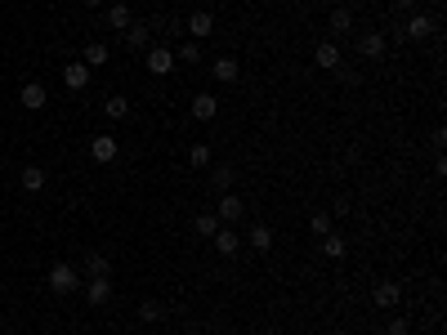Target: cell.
Masks as SVG:
<instances>
[{
	"mask_svg": "<svg viewBox=\"0 0 447 335\" xmlns=\"http://www.w3.org/2000/svg\"><path fill=\"white\" fill-rule=\"evenodd\" d=\"M86 5H90V9H98V5H108V0H86Z\"/></svg>",
	"mask_w": 447,
	"mask_h": 335,
	"instance_id": "34",
	"label": "cell"
},
{
	"mask_svg": "<svg viewBox=\"0 0 447 335\" xmlns=\"http://www.w3.org/2000/svg\"><path fill=\"white\" fill-rule=\"evenodd\" d=\"M76 287H81V273L72 264H54V268H49V291H54V295H72Z\"/></svg>",
	"mask_w": 447,
	"mask_h": 335,
	"instance_id": "1",
	"label": "cell"
},
{
	"mask_svg": "<svg viewBox=\"0 0 447 335\" xmlns=\"http://www.w3.org/2000/svg\"><path fill=\"white\" fill-rule=\"evenodd\" d=\"M215 112H220V98H215V94H197L192 98V116H197V121H210Z\"/></svg>",
	"mask_w": 447,
	"mask_h": 335,
	"instance_id": "19",
	"label": "cell"
},
{
	"mask_svg": "<svg viewBox=\"0 0 447 335\" xmlns=\"http://www.w3.org/2000/svg\"><path fill=\"white\" fill-rule=\"evenodd\" d=\"M175 58H184V63H202V45H197V41H184V49H179Z\"/></svg>",
	"mask_w": 447,
	"mask_h": 335,
	"instance_id": "30",
	"label": "cell"
},
{
	"mask_svg": "<svg viewBox=\"0 0 447 335\" xmlns=\"http://www.w3.org/2000/svg\"><path fill=\"white\" fill-rule=\"evenodd\" d=\"M336 76H340V81H344V86H358V72H349V67H344V63H340V67H336Z\"/></svg>",
	"mask_w": 447,
	"mask_h": 335,
	"instance_id": "31",
	"label": "cell"
},
{
	"mask_svg": "<svg viewBox=\"0 0 447 335\" xmlns=\"http://www.w3.org/2000/svg\"><path fill=\"white\" fill-rule=\"evenodd\" d=\"M349 27H354V14L349 9H331V31H336V36H344Z\"/></svg>",
	"mask_w": 447,
	"mask_h": 335,
	"instance_id": "25",
	"label": "cell"
},
{
	"mask_svg": "<svg viewBox=\"0 0 447 335\" xmlns=\"http://www.w3.org/2000/svg\"><path fill=\"white\" fill-rule=\"evenodd\" d=\"M130 23H135V19H130V5H108V27H117V31H125Z\"/></svg>",
	"mask_w": 447,
	"mask_h": 335,
	"instance_id": "22",
	"label": "cell"
},
{
	"mask_svg": "<svg viewBox=\"0 0 447 335\" xmlns=\"http://www.w3.org/2000/svg\"><path fill=\"white\" fill-rule=\"evenodd\" d=\"M192 228H197V237H215V232H220L224 224H220V215H215V210H202V215H197V220H192Z\"/></svg>",
	"mask_w": 447,
	"mask_h": 335,
	"instance_id": "17",
	"label": "cell"
},
{
	"mask_svg": "<svg viewBox=\"0 0 447 335\" xmlns=\"http://www.w3.org/2000/svg\"><path fill=\"white\" fill-rule=\"evenodd\" d=\"M86 268H90V277H108V273H112V264H108L103 255H90V259H86Z\"/></svg>",
	"mask_w": 447,
	"mask_h": 335,
	"instance_id": "29",
	"label": "cell"
},
{
	"mask_svg": "<svg viewBox=\"0 0 447 335\" xmlns=\"http://www.w3.org/2000/svg\"><path fill=\"white\" fill-rule=\"evenodd\" d=\"M19 183H23V192H27V197H36V192L45 188V170H41V165H27V170L19 175Z\"/></svg>",
	"mask_w": 447,
	"mask_h": 335,
	"instance_id": "18",
	"label": "cell"
},
{
	"mask_svg": "<svg viewBox=\"0 0 447 335\" xmlns=\"http://www.w3.org/2000/svg\"><path fill=\"white\" fill-rule=\"evenodd\" d=\"M210 242H215V250H220V255H237V250H242V237H237V228H233V224H224Z\"/></svg>",
	"mask_w": 447,
	"mask_h": 335,
	"instance_id": "10",
	"label": "cell"
},
{
	"mask_svg": "<svg viewBox=\"0 0 447 335\" xmlns=\"http://www.w3.org/2000/svg\"><path fill=\"white\" fill-rule=\"evenodd\" d=\"M148 36H153V27H148V23H130V27L121 31V41H125L130 54H135V49H148Z\"/></svg>",
	"mask_w": 447,
	"mask_h": 335,
	"instance_id": "13",
	"label": "cell"
},
{
	"mask_svg": "<svg viewBox=\"0 0 447 335\" xmlns=\"http://www.w3.org/2000/svg\"><path fill=\"white\" fill-rule=\"evenodd\" d=\"M309 232H313V237H327V232H331V215H327V210H313Z\"/></svg>",
	"mask_w": 447,
	"mask_h": 335,
	"instance_id": "26",
	"label": "cell"
},
{
	"mask_svg": "<svg viewBox=\"0 0 447 335\" xmlns=\"http://www.w3.org/2000/svg\"><path fill=\"white\" fill-rule=\"evenodd\" d=\"M429 31H434V19H429V14H411V19L403 23V36L407 41H425Z\"/></svg>",
	"mask_w": 447,
	"mask_h": 335,
	"instance_id": "11",
	"label": "cell"
},
{
	"mask_svg": "<svg viewBox=\"0 0 447 335\" xmlns=\"http://www.w3.org/2000/svg\"><path fill=\"white\" fill-rule=\"evenodd\" d=\"M389 335H407V322H403V317H394V322H389Z\"/></svg>",
	"mask_w": 447,
	"mask_h": 335,
	"instance_id": "32",
	"label": "cell"
},
{
	"mask_svg": "<svg viewBox=\"0 0 447 335\" xmlns=\"http://www.w3.org/2000/svg\"><path fill=\"white\" fill-rule=\"evenodd\" d=\"M242 210H246V206H242V197H237V192H224V197H220V206H215L220 224H237V220H242Z\"/></svg>",
	"mask_w": 447,
	"mask_h": 335,
	"instance_id": "8",
	"label": "cell"
},
{
	"mask_svg": "<svg viewBox=\"0 0 447 335\" xmlns=\"http://www.w3.org/2000/svg\"><path fill=\"white\" fill-rule=\"evenodd\" d=\"M86 299H90L94 309H103L108 299H112V282H108V277H90V282H86Z\"/></svg>",
	"mask_w": 447,
	"mask_h": 335,
	"instance_id": "14",
	"label": "cell"
},
{
	"mask_svg": "<svg viewBox=\"0 0 447 335\" xmlns=\"http://www.w3.org/2000/svg\"><path fill=\"white\" fill-rule=\"evenodd\" d=\"M63 86L68 90H86L90 86V67L86 63H63Z\"/></svg>",
	"mask_w": 447,
	"mask_h": 335,
	"instance_id": "12",
	"label": "cell"
},
{
	"mask_svg": "<svg viewBox=\"0 0 447 335\" xmlns=\"http://www.w3.org/2000/svg\"><path fill=\"white\" fill-rule=\"evenodd\" d=\"M371 299H376V309H399V299H403V291H399V282H376V291H371Z\"/></svg>",
	"mask_w": 447,
	"mask_h": 335,
	"instance_id": "6",
	"label": "cell"
},
{
	"mask_svg": "<svg viewBox=\"0 0 447 335\" xmlns=\"http://www.w3.org/2000/svg\"><path fill=\"white\" fill-rule=\"evenodd\" d=\"M112 54H108V45H98V41H90L86 45V67H90V72H94V67H103Z\"/></svg>",
	"mask_w": 447,
	"mask_h": 335,
	"instance_id": "23",
	"label": "cell"
},
{
	"mask_svg": "<svg viewBox=\"0 0 447 335\" xmlns=\"http://www.w3.org/2000/svg\"><path fill=\"white\" fill-rule=\"evenodd\" d=\"M143 63H148V72H153V76H170L175 72V49L170 45H153L143 54Z\"/></svg>",
	"mask_w": 447,
	"mask_h": 335,
	"instance_id": "2",
	"label": "cell"
},
{
	"mask_svg": "<svg viewBox=\"0 0 447 335\" xmlns=\"http://www.w3.org/2000/svg\"><path fill=\"white\" fill-rule=\"evenodd\" d=\"M344 58H340V45L336 41H322L318 49H313V67H322V72H336Z\"/></svg>",
	"mask_w": 447,
	"mask_h": 335,
	"instance_id": "4",
	"label": "cell"
},
{
	"mask_svg": "<svg viewBox=\"0 0 447 335\" xmlns=\"http://www.w3.org/2000/svg\"><path fill=\"white\" fill-rule=\"evenodd\" d=\"M19 103H23L27 112H41V108L49 103V94H45V86H41V81H27V86L19 90Z\"/></svg>",
	"mask_w": 447,
	"mask_h": 335,
	"instance_id": "5",
	"label": "cell"
},
{
	"mask_svg": "<svg viewBox=\"0 0 447 335\" xmlns=\"http://www.w3.org/2000/svg\"><path fill=\"white\" fill-rule=\"evenodd\" d=\"M246 246L260 250V255H264V250H273V228H269V224H251V232H246Z\"/></svg>",
	"mask_w": 447,
	"mask_h": 335,
	"instance_id": "15",
	"label": "cell"
},
{
	"mask_svg": "<svg viewBox=\"0 0 447 335\" xmlns=\"http://www.w3.org/2000/svg\"><path fill=\"white\" fill-rule=\"evenodd\" d=\"M394 5H399V9H411V5H416V0H394Z\"/></svg>",
	"mask_w": 447,
	"mask_h": 335,
	"instance_id": "33",
	"label": "cell"
},
{
	"mask_svg": "<svg viewBox=\"0 0 447 335\" xmlns=\"http://www.w3.org/2000/svg\"><path fill=\"white\" fill-rule=\"evenodd\" d=\"M318 242H322V255H327V259H344V250H349L340 232H327V237H318Z\"/></svg>",
	"mask_w": 447,
	"mask_h": 335,
	"instance_id": "20",
	"label": "cell"
},
{
	"mask_svg": "<svg viewBox=\"0 0 447 335\" xmlns=\"http://www.w3.org/2000/svg\"><path fill=\"white\" fill-rule=\"evenodd\" d=\"M188 161L197 165V170H206V165H210V148H206V143H192V153H188Z\"/></svg>",
	"mask_w": 447,
	"mask_h": 335,
	"instance_id": "28",
	"label": "cell"
},
{
	"mask_svg": "<svg viewBox=\"0 0 447 335\" xmlns=\"http://www.w3.org/2000/svg\"><path fill=\"white\" fill-rule=\"evenodd\" d=\"M233 165H215V170H210V183H215V188H220V192H233Z\"/></svg>",
	"mask_w": 447,
	"mask_h": 335,
	"instance_id": "21",
	"label": "cell"
},
{
	"mask_svg": "<svg viewBox=\"0 0 447 335\" xmlns=\"http://www.w3.org/2000/svg\"><path fill=\"white\" fill-rule=\"evenodd\" d=\"M117 153H121V148H117V134H94V139H90V157H94L98 165H112V161H117Z\"/></svg>",
	"mask_w": 447,
	"mask_h": 335,
	"instance_id": "3",
	"label": "cell"
},
{
	"mask_svg": "<svg viewBox=\"0 0 447 335\" xmlns=\"http://www.w3.org/2000/svg\"><path fill=\"white\" fill-rule=\"evenodd\" d=\"M184 31H188V36H192L197 45H202V41L210 36V31H215V19H210V14H206V9H197V14H192V19L184 23Z\"/></svg>",
	"mask_w": 447,
	"mask_h": 335,
	"instance_id": "9",
	"label": "cell"
},
{
	"mask_svg": "<svg viewBox=\"0 0 447 335\" xmlns=\"http://www.w3.org/2000/svg\"><path fill=\"white\" fill-rule=\"evenodd\" d=\"M139 317H143V322H161V317H165V304H157V299H143V304H139Z\"/></svg>",
	"mask_w": 447,
	"mask_h": 335,
	"instance_id": "27",
	"label": "cell"
},
{
	"mask_svg": "<svg viewBox=\"0 0 447 335\" xmlns=\"http://www.w3.org/2000/svg\"><path fill=\"white\" fill-rule=\"evenodd\" d=\"M210 76H215V81H220V86H233V81L242 76V63L224 54V58H215V63H210Z\"/></svg>",
	"mask_w": 447,
	"mask_h": 335,
	"instance_id": "7",
	"label": "cell"
},
{
	"mask_svg": "<svg viewBox=\"0 0 447 335\" xmlns=\"http://www.w3.org/2000/svg\"><path fill=\"white\" fill-rule=\"evenodd\" d=\"M188 335H206V331H188Z\"/></svg>",
	"mask_w": 447,
	"mask_h": 335,
	"instance_id": "35",
	"label": "cell"
},
{
	"mask_svg": "<svg viewBox=\"0 0 447 335\" xmlns=\"http://www.w3.org/2000/svg\"><path fill=\"white\" fill-rule=\"evenodd\" d=\"M358 54L362 58H380V54H385V31H367V36H358Z\"/></svg>",
	"mask_w": 447,
	"mask_h": 335,
	"instance_id": "16",
	"label": "cell"
},
{
	"mask_svg": "<svg viewBox=\"0 0 447 335\" xmlns=\"http://www.w3.org/2000/svg\"><path fill=\"white\" fill-rule=\"evenodd\" d=\"M103 112L112 116V121H121V116H130V98L125 94H112L108 103H103Z\"/></svg>",
	"mask_w": 447,
	"mask_h": 335,
	"instance_id": "24",
	"label": "cell"
}]
</instances>
